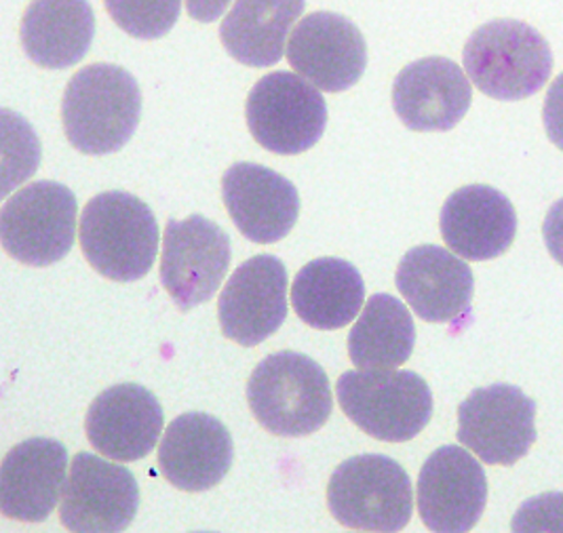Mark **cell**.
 <instances>
[{"mask_svg": "<svg viewBox=\"0 0 563 533\" xmlns=\"http://www.w3.org/2000/svg\"><path fill=\"white\" fill-rule=\"evenodd\" d=\"M231 255V236L203 215L167 222L161 282L181 312L206 304L218 293Z\"/></svg>", "mask_w": 563, "mask_h": 533, "instance_id": "obj_10", "label": "cell"}, {"mask_svg": "<svg viewBox=\"0 0 563 533\" xmlns=\"http://www.w3.org/2000/svg\"><path fill=\"white\" fill-rule=\"evenodd\" d=\"M365 302L357 268L338 257L312 259L296 275L291 306L312 330L333 331L355 321Z\"/></svg>", "mask_w": 563, "mask_h": 533, "instance_id": "obj_23", "label": "cell"}, {"mask_svg": "<svg viewBox=\"0 0 563 533\" xmlns=\"http://www.w3.org/2000/svg\"><path fill=\"white\" fill-rule=\"evenodd\" d=\"M247 127L262 148L275 154L307 153L328 125L323 96L307 78L273 73L260 78L247 96Z\"/></svg>", "mask_w": 563, "mask_h": 533, "instance_id": "obj_8", "label": "cell"}, {"mask_svg": "<svg viewBox=\"0 0 563 533\" xmlns=\"http://www.w3.org/2000/svg\"><path fill=\"white\" fill-rule=\"evenodd\" d=\"M218 319L222 333L247 348L279 331L287 319V270L282 259L256 255L243 262L220 293Z\"/></svg>", "mask_w": 563, "mask_h": 533, "instance_id": "obj_14", "label": "cell"}, {"mask_svg": "<svg viewBox=\"0 0 563 533\" xmlns=\"http://www.w3.org/2000/svg\"><path fill=\"white\" fill-rule=\"evenodd\" d=\"M413 344L410 310L388 293H376L349 333V358L358 369H397L410 358Z\"/></svg>", "mask_w": 563, "mask_h": 533, "instance_id": "obj_25", "label": "cell"}, {"mask_svg": "<svg viewBox=\"0 0 563 533\" xmlns=\"http://www.w3.org/2000/svg\"><path fill=\"white\" fill-rule=\"evenodd\" d=\"M78 203L57 181H34L15 192L0 211L4 252L26 266H52L75 247Z\"/></svg>", "mask_w": 563, "mask_h": 533, "instance_id": "obj_7", "label": "cell"}, {"mask_svg": "<svg viewBox=\"0 0 563 533\" xmlns=\"http://www.w3.org/2000/svg\"><path fill=\"white\" fill-rule=\"evenodd\" d=\"M140 507L135 477L119 462L78 454L62 493L59 519L68 532H125Z\"/></svg>", "mask_w": 563, "mask_h": 533, "instance_id": "obj_11", "label": "cell"}, {"mask_svg": "<svg viewBox=\"0 0 563 533\" xmlns=\"http://www.w3.org/2000/svg\"><path fill=\"white\" fill-rule=\"evenodd\" d=\"M462 62L473 85L500 102L537 96L553 73V53L544 36L515 20L477 27L464 45Z\"/></svg>", "mask_w": 563, "mask_h": 533, "instance_id": "obj_4", "label": "cell"}, {"mask_svg": "<svg viewBox=\"0 0 563 533\" xmlns=\"http://www.w3.org/2000/svg\"><path fill=\"white\" fill-rule=\"evenodd\" d=\"M416 493L420 519L431 532H471L486 510V470L466 449L445 445L424 462Z\"/></svg>", "mask_w": 563, "mask_h": 533, "instance_id": "obj_12", "label": "cell"}, {"mask_svg": "<svg viewBox=\"0 0 563 533\" xmlns=\"http://www.w3.org/2000/svg\"><path fill=\"white\" fill-rule=\"evenodd\" d=\"M397 289L427 323H450L468 312L475 279L456 254L437 245L413 247L399 262Z\"/></svg>", "mask_w": 563, "mask_h": 533, "instance_id": "obj_21", "label": "cell"}, {"mask_svg": "<svg viewBox=\"0 0 563 533\" xmlns=\"http://www.w3.org/2000/svg\"><path fill=\"white\" fill-rule=\"evenodd\" d=\"M163 407L151 390L137 384H119L89 407L85 432L91 447L117 462H137L161 441Z\"/></svg>", "mask_w": 563, "mask_h": 533, "instance_id": "obj_15", "label": "cell"}, {"mask_svg": "<svg viewBox=\"0 0 563 533\" xmlns=\"http://www.w3.org/2000/svg\"><path fill=\"white\" fill-rule=\"evenodd\" d=\"M328 507L333 519L349 530L401 532L413 512L410 477L393 457H351L333 470Z\"/></svg>", "mask_w": 563, "mask_h": 533, "instance_id": "obj_6", "label": "cell"}, {"mask_svg": "<svg viewBox=\"0 0 563 533\" xmlns=\"http://www.w3.org/2000/svg\"><path fill=\"white\" fill-rule=\"evenodd\" d=\"M142 116V91L125 68L91 64L70 78L62 100L68 142L89 156L119 153Z\"/></svg>", "mask_w": 563, "mask_h": 533, "instance_id": "obj_1", "label": "cell"}, {"mask_svg": "<svg viewBox=\"0 0 563 533\" xmlns=\"http://www.w3.org/2000/svg\"><path fill=\"white\" fill-rule=\"evenodd\" d=\"M20 36L30 62L47 70H64L91 49L96 15L87 0H32Z\"/></svg>", "mask_w": 563, "mask_h": 533, "instance_id": "obj_22", "label": "cell"}, {"mask_svg": "<svg viewBox=\"0 0 563 533\" xmlns=\"http://www.w3.org/2000/svg\"><path fill=\"white\" fill-rule=\"evenodd\" d=\"M459 441L492 466L517 464L537 443V401L509 384L473 390L459 407Z\"/></svg>", "mask_w": 563, "mask_h": 533, "instance_id": "obj_9", "label": "cell"}, {"mask_svg": "<svg viewBox=\"0 0 563 533\" xmlns=\"http://www.w3.org/2000/svg\"><path fill=\"white\" fill-rule=\"evenodd\" d=\"M512 532L563 533V493H542L523 502L512 517Z\"/></svg>", "mask_w": 563, "mask_h": 533, "instance_id": "obj_27", "label": "cell"}, {"mask_svg": "<svg viewBox=\"0 0 563 533\" xmlns=\"http://www.w3.org/2000/svg\"><path fill=\"white\" fill-rule=\"evenodd\" d=\"M305 13V0H236L222 20L220 41L243 66L271 68L282 62L289 30Z\"/></svg>", "mask_w": 563, "mask_h": 533, "instance_id": "obj_24", "label": "cell"}, {"mask_svg": "<svg viewBox=\"0 0 563 533\" xmlns=\"http://www.w3.org/2000/svg\"><path fill=\"white\" fill-rule=\"evenodd\" d=\"M542 236L549 254L563 266V199L549 209L542 224Z\"/></svg>", "mask_w": 563, "mask_h": 533, "instance_id": "obj_29", "label": "cell"}, {"mask_svg": "<svg viewBox=\"0 0 563 533\" xmlns=\"http://www.w3.org/2000/svg\"><path fill=\"white\" fill-rule=\"evenodd\" d=\"M542 121L549 140L563 151V75L553 80V85L547 91L544 108H542Z\"/></svg>", "mask_w": 563, "mask_h": 533, "instance_id": "obj_28", "label": "cell"}, {"mask_svg": "<svg viewBox=\"0 0 563 533\" xmlns=\"http://www.w3.org/2000/svg\"><path fill=\"white\" fill-rule=\"evenodd\" d=\"M287 62L312 87L340 93L355 87L367 66L365 38L351 20L317 11L307 15L289 36Z\"/></svg>", "mask_w": 563, "mask_h": 533, "instance_id": "obj_13", "label": "cell"}, {"mask_svg": "<svg viewBox=\"0 0 563 533\" xmlns=\"http://www.w3.org/2000/svg\"><path fill=\"white\" fill-rule=\"evenodd\" d=\"M229 429L213 415L192 411L176 418L158 445L161 475L181 491L201 493L222 481L232 466Z\"/></svg>", "mask_w": 563, "mask_h": 533, "instance_id": "obj_17", "label": "cell"}, {"mask_svg": "<svg viewBox=\"0 0 563 533\" xmlns=\"http://www.w3.org/2000/svg\"><path fill=\"white\" fill-rule=\"evenodd\" d=\"M338 403L357 429L386 443L411 441L433 418V392L413 371H346L338 380Z\"/></svg>", "mask_w": 563, "mask_h": 533, "instance_id": "obj_5", "label": "cell"}, {"mask_svg": "<svg viewBox=\"0 0 563 533\" xmlns=\"http://www.w3.org/2000/svg\"><path fill=\"white\" fill-rule=\"evenodd\" d=\"M473 87L448 57H424L406 66L393 85V108L411 131H450L471 108Z\"/></svg>", "mask_w": 563, "mask_h": 533, "instance_id": "obj_19", "label": "cell"}, {"mask_svg": "<svg viewBox=\"0 0 563 533\" xmlns=\"http://www.w3.org/2000/svg\"><path fill=\"white\" fill-rule=\"evenodd\" d=\"M68 452L53 438H27L15 445L0 468V512L11 521L43 523L66 487Z\"/></svg>", "mask_w": 563, "mask_h": 533, "instance_id": "obj_18", "label": "cell"}, {"mask_svg": "<svg viewBox=\"0 0 563 533\" xmlns=\"http://www.w3.org/2000/svg\"><path fill=\"white\" fill-rule=\"evenodd\" d=\"M439 229L454 254L471 262H487L511 247L517 213L500 190L475 184L450 195L441 209Z\"/></svg>", "mask_w": 563, "mask_h": 533, "instance_id": "obj_20", "label": "cell"}, {"mask_svg": "<svg viewBox=\"0 0 563 533\" xmlns=\"http://www.w3.org/2000/svg\"><path fill=\"white\" fill-rule=\"evenodd\" d=\"M247 403L264 431L307 436L330 420L332 386L317 360L300 353H277L257 363L247 381Z\"/></svg>", "mask_w": 563, "mask_h": 533, "instance_id": "obj_2", "label": "cell"}, {"mask_svg": "<svg viewBox=\"0 0 563 533\" xmlns=\"http://www.w3.org/2000/svg\"><path fill=\"white\" fill-rule=\"evenodd\" d=\"M114 24L129 36L154 41L178 22L181 0H103Z\"/></svg>", "mask_w": 563, "mask_h": 533, "instance_id": "obj_26", "label": "cell"}, {"mask_svg": "<svg viewBox=\"0 0 563 533\" xmlns=\"http://www.w3.org/2000/svg\"><path fill=\"white\" fill-rule=\"evenodd\" d=\"M232 0H186V11L192 20L211 24L224 15Z\"/></svg>", "mask_w": 563, "mask_h": 533, "instance_id": "obj_30", "label": "cell"}, {"mask_svg": "<svg viewBox=\"0 0 563 533\" xmlns=\"http://www.w3.org/2000/svg\"><path fill=\"white\" fill-rule=\"evenodd\" d=\"M80 249L102 277L119 282L144 279L158 252L153 209L129 192H102L80 215Z\"/></svg>", "mask_w": 563, "mask_h": 533, "instance_id": "obj_3", "label": "cell"}, {"mask_svg": "<svg viewBox=\"0 0 563 533\" xmlns=\"http://www.w3.org/2000/svg\"><path fill=\"white\" fill-rule=\"evenodd\" d=\"M222 199L239 232L260 245L285 238L300 215L296 186L256 163L232 165L222 179Z\"/></svg>", "mask_w": 563, "mask_h": 533, "instance_id": "obj_16", "label": "cell"}]
</instances>
